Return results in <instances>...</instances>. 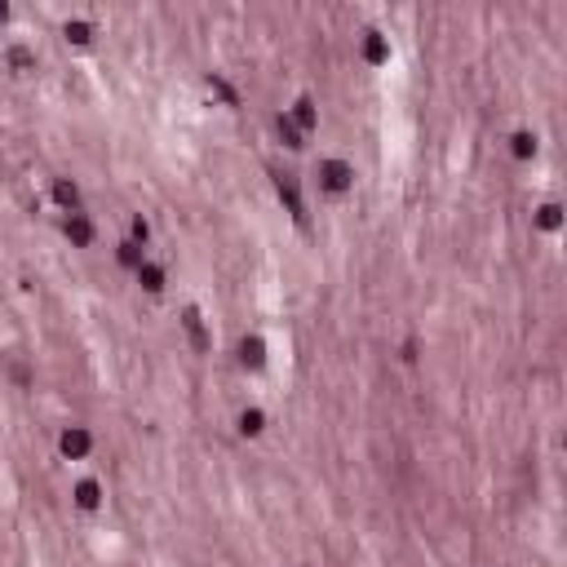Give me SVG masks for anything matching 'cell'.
I'll use <instances>...</instances> for the list:
<instances>
[{"label":"cell","mask_w":567,"mask_h":567,"mask_svg":"<svg viewBox=\"0 0 567 567\" xmlns=\"http://www.w3.org/2000/svg\"><path fill=\"white\" fill-rule=\"evenodd\" d=\"M63 35H67L71 45H89V40H93V27H89V22H67Z\"/></svg>","instance_id":"cell-13"},{"label":"cell","mask_w":567,"mask_h":567,"mask_svg":"<svg viewBox=\"0 0 567 567\" xmlns=\"http://www.w3.org/2000/svg\"><path fill=\"white\" fill-rule=\"evenodd\" d=\"M89 430H80V426H71L67 434H63V439H58V448H63V456H71V461H76V456H84V452H89Z\"/></svg>","instance_id":"cell-2"},{"label":"cell","mask_w":567,"mask_h":567,"mask_svg":"<svg viewBox=\"0 0 567 567\" xmlns=\"http://www.w3.org/2000/svg\"><path fill=\"white\" fill-rule=\"evenodd\" d=\"M239 359H244L248 368H262V359H266V346H262V337H244V342H239Z\"/></svg>","instance_id":"cell-7"},{"label":"cell","mask_w":567,"mask_h":567,"mask_svg":"<svg viewBox=\"0 0 567 567\" xmlns=\"http://www.w3.org/2000/svg\"><path fill=\"white\" fill-rule=\"evenodd\" d=\"M288 120L297 125V134H310V129L319 125V120H315V102H310V98H297V106H293V115H288Z\"/></svg>","instance_id":"cell-4"},{"label":"cell","mask_w":567,"mask_h":567,"mask_svg":"<svg viewBox=\"0 0 567 567\" xmlns=\"http://www.w3.org/2000/svg\"><path fill=\"white\" fill-rule=\"evenodd\" d=\"M9 18V5H0V22H5Z\"/></svg>","instance_id":"cell-20"},{"label":"cell","mask_w":567,"mask_h":567,"mask_svg":"<svg viewBox=\"0 0 567 567\" xmlns=\"http://www.w3.org/2000/svg\"><path fill=\"white\" fill-rule=\"evenodd\" d=\"M138 280H142L147 293H160V288H164V271L155 266V262H142V266H138Z\"/></svg>","instance_id":"cell-8"},{"label":"cell","mask_w":567,"mask_h":567,"mask_svg":"<svg viewBox=\"0 0 567 567\" xmlns=\"http://www.w3.org/2000/svg\"><path fill=\"white\" fill-rule=\"evenodd\" d=\"M364 54H368V63H385V54H390V49H385V40H381L377 31H368V40H364Z\"/></svg>","instance_id":"cell-14"},{"label":"cell","mask_w":567,"mask_h":567,"mask_svg":"<svg viewBox=\"0 0 567 567\" xmlns=\"http://www.w3.org/2000/svg\"><path fill=\"white\" fill-rule=\"evenodd\" d=\"M280 195L288 200V209H293V217H297V222H306V209H301V195H297V186L288 182V177H280Z\"/></svg>","instance_id":"cell-12"},{"label":"cell","mask_w":567,"mask_h":567,"mask_svg":"<svg viewBox=\"0 0 567 567\" xmlns=\"http://www.w3.org/2000/svg\"><path fill=\"white\" fill-rule=\"evenodd\" d=\"M98 501H102V488L93 484V479H80L76 484V505L80 510H98Z\"/></svg>","instance_id":"cell-6"},{"label":"cell","mask_w":567,"mask_h":567,"mask_svg":"<svg viewBox=\"0 0 567 567\" xmlns=\"http://www.w3.org/2000/svg\"><path fill=\"white\" fill-rule=\"evenodd\" d=\"M115 257H120V266H129V271H138L142 262H147L142 257V244H134V239H125V244L115 248Z\"/></svg>","instance_id":"cell-9"},{"label":"cell","mask_w":567,"mask_h":567,"mask_svg":"<svg viewBox=\"0 0 567 567\" xmlns=\"http://www.w3.org/2000/svg\"><path fill=\"white\" fill-rule=\"evenodd\" d=\"M275 129H280V138H284V147H288V151H301V147H306V142H301V134H297V125H293L288 115L275 120Z\"/></svg>","instance_id":"cell-10"},{"label":"cell","mask_w":567,"mask_h":567,"mask_svg":"<svg viewBox=\"0 0 567 567\" xmlns=\"http://www.w3.org/2000/svg\"><path fill=\"white\" fill-rule=\"evenodd\" d=\"M63 231H67V239H76V244H93V222L84 213H67Z\"/></svg>","instance_id":"cell-3"},{"label":"cell","mask_w":567,"mask_h":567,"mask_svg":"<svg viewBox=\"0 0 567 567\" xmlns=\"http://www.w3.org/2000/svg\"><path fill=\"white\" fill-rule=\"evenodd\" d=\"M182 324H186L191 342H195V351H209V333H204V324H200V310H195V306H186V310H182Z\"/></svg>","instance_id":"cell-5"},{"label":"cell","mask_w":567,"mask_h":567,"mask_svg":"<svg viewBox=\"0 0 567 567\" xmlns=\"http://www.w3.org/2000/svg\"><path fill=\"white\" fill-rule=\"evenodd\" d=\"M9 67H14V71H27V67H31V49L14 45V49H9Z\"/></svg>","instance_id":"cell-17"},{"label":"cell","mask_w":567,"mask_h":567,"mask_svg":"<svg viewBox=\"0 0 567 567\" xmlns=\"http://www.w3.org/2000/svg\"><path fill=\"white\" fill-rule=\"evenodd\" d=\"M262 426H266V417H262L257 408H248V413L239 417V430H244V434H262Z\"/></svg>","instance_id":"cell-15"},{"label":"cell","mask_w":567,"mask_h":567,"mask_svg":"<svg viewBox=\"0 0 567 567\" xmlns=\"http://www.w3.org/2000/svg\"><path fill=\"white\" fill-rule=\"evenodd\" d=\"M514 155H518V160L536 155V138H532V134H514Z\"/></svg>","instance_id":"cell-16"},{"label":"cell","mask_w":567,"mask_h":567,"mask_svg":"<svg viewBox=\"0 0 567 567\" xmlns=\"http://www.w3.org/2000/svg\"><path fill=\"white\" fill-rule=\"evenodd\" d=\"M541 226H545V231H554V226H559V204H545V209H541V217H536Z\"/></svg>","instance_id":"cell-18"},{"label":"cell","mask_w":567,"mask_h":567,"mask_svg":"<svg viewBox=\"0 0 567 567\" xmlns=\"http://www.w3.org/2000/svg\"><path fill=\"white\" fill-rule=\"evenodd\" d=\"M319 186L333 191V195H346V191L355 186V168L346 160H324L319 164Z\"/></svg>","instance_id":"cell-1"},{"label":"cell","mask_w":567,"mask_h":567,"mask_svg":"<svg viewBox=\"0 0 567 567\" xmlns=\"http://www.w3.org/2000/svg\"><path fill=\"white\" fill-rule=\"evenodd\" d=\"M129 231H134V244H147V235H151V226L142 222V217H134V226H129Z\"/></svg>","instance_id":"cell-19"},{"label":"cell","mask_w":567,"mask_h":567,"mask_svg":"<svg viewBox=\"0 0 567 567\" xmlns=\"http://www.w3.org/2000/svg\"><path fill=\"white\" fill-rule=\"evenodd\" d=\"M54 200L63 204L67 213H76V204H80V191H76V182H67V177H63V182L54 186Z\"/></svg>","instance_id":"cell-11"}]
</instances>
